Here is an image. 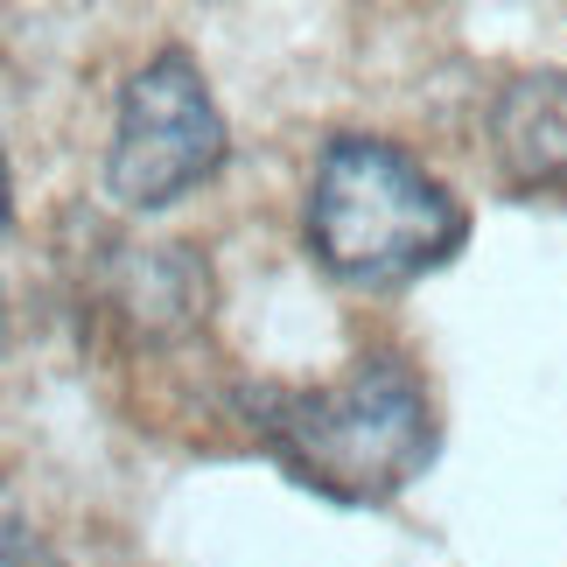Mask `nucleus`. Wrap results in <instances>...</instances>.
I'll return each instance as SVG.
<instances>
[{
	"mask_svg": "<svg viewBox=\"0 0 567 567\" xmlns=\"http://www.w3.org/2000/svg\"><path fill=\"white\" fill-rule=\"evenodd\" d=\"M246 421L259 449L295 476L301 491L330 497V505H392L427 476L442 449V421L421 372L406 358H358L330 385H246Z\"/></svg>",
	"mask_w": 567,
	"mask_h": 567,
	"instance_id": "f257e3e1",
	"label": "nucleus"
},
{
	"mask_svg": "<svg viewBox=\"0 0 567 567\" xmlns=\"http://www.w3.org/2000/svg\"><path fill=\"white\" fill-rule=\"evenodd\" d=\"M301 238L316 267L343 288H406L434 267H449L470 246V210L442 176H427L400 141L379 134H337L322 147Z\"/></svg>",
	"mask_w": 567,
	"mask_h": 567,
	"instance_id": "f03ea898",
	"label": "nucleus"
},
{
	"mask_svg": "<svg viewBox=\"0 0 567 567\" xmlns=\"http://www.w3.org/2000/svg\"><path fill=\"white\" fill-rule=\"evenodd\" d=\"M231 155V126L210 99V78L189 50H155L120 84L105 196L120 210H168L204 189Z\"/></svg>",
	"mask_w": 567,
	"mask_h": 567,
	"instance_id": "7ed1b4c3",
	"label": "nucleus"
},
{
	"mask_svg": "<svg viewBox=\"0 0 567 567\" xmlns=\"http://www.w3.org/2000/svg\"><path fill=\"white\" fill-rule=\"evenodd\" d=\"M99 301L141 343H176L210 322V267L196 246H105Z\"/></svg>",
	"mask_w": 567,
	"mask_h": 567,
	"instance_id": "20e7f679",
	"label": "nucleus"
},
{
	"mask_svg": "<svg viewBox=\"0 0 567 567\" xmlns=\"http://www.w3.org/2000/svg\"><path fill=\"white\" fill-rule=\"evenodd\" d=\"M497 168L518 189H567V71H526L491 105Z\"/></svg>",
	"mask_w": 567,
	"mask_h": 567,
	"instance_id": "39448f33",
	"label": "nucleus"
},
{
	"mask_svg": "<svg viewBox=\"0 0 567 567\" xmlns=\"http://www.w3.org/2000/svg\"><path fill=\"white\" fill-rule=\"evenodd\" d=\"M0 567H71L8 484H0Z\"/></svg>",
	"mask_w": 567,
	"mask_h": 567,
	"instance_id": "423d86ee",
	"label": "nucleus"
},
{
	"mask_svg": "<svg viewBox=\"0 0 567 567\" xmlns=\"http://www.w3.org/2000/svg\"><path fill=\"white\" fill-rule=\"evenodd\" d=\"M8 217H14L8 210V162H0V231H8Z\"/></svg>",
	"mask_w": 567,
	"mask_h": 567,
	"instance_id": "0eeeda50",
	"label": "nucleus"
}]
</instances>
